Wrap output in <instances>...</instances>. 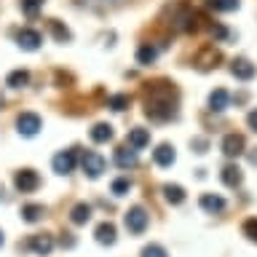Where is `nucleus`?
<instances>
[{"label":"nucleus","mask_w":257,"mask_h":257,"mask_svg":"<svg viewBox=\"0 0 257 257\" xmlns=\"http://www.w3.org/2000/svg\"><path fill=\"white\" fill-rule=\"evenodd\" d=\"M174 88L169 83H156L150 86L148 91V99H145V112H148V118L153 120H169L174 115Z\"/></svg>","instance_id":"1"},{"label":"nucleus","mask_w":257,"mask_h":257,"mask_svg":"<svg viewBox=\"0 0 257 257\" xmlns=\"http://www.w3.org/2000/svg\"><path fill=\"white\" fill-rule=\"evenodd\" d=\"M104 166L107 164H104V158L96 150H86L83 156H80V169H83V174L88 177V180H99Z\"/></svg>","instance_id":"2"},{"label":"nucleus","mask_w":257,"mask_h":257,"mask_svg":"<svg viewBox=\"0 0 257 257\" xmlns=\"http://www.w3.org/2000/svg\"><path fill=\"white\" fill-rule=\"evenodd\" d=\"M123 225L128 233H134V236H140V233L148 230V212H145L142 206H132L123 217Z\"/></svg>","instance_id":"3"},{"label":"nucleus","mask_w":257,"mask_h":257,"mask_svg":"<svg viewBox=\"0 0 257 257\" xmlns=\"http://www.w3.org/2000/svg\"><path fill=\"white\" fill-rule=\"evenodd\" d=\"M75 164H78V153H75V148L56 153L54 161H51V166H54L56 174H72V172H75Z\"/></svg>","instance_id":"4"},{"label":"nucleus","mask_w":257,"mask_h":257,"mask_svg":"<svg viewBox=\"0 0 257 257\" xmlns=\"http://www.w3.org/2000/svg\"><path fill=\"white\" fill-rule=\"evenodd\" d=\"M40 126H43V120H40L38 112H22V115L16 118V132L22 137H35L40 132Z\"/></svg>","instance_id":"5"},{"label":"nucleus","mask_w":257,"mask_h":257,"mask_svg":"<svg viewBox=\"0 0 257 257\" xmlns=\"http://www.w3.org/2000/svg\"><path fill=\"white\" fill-rule=\"evenodd\" d=\"M14 185H16V190L19 193H32V190H38V185H40V177L35 169H19L14 177Z\"/></svg>","instance_id":"6"},{"label":"nucleus","mask_w":257,"mask_h":257,"mask_svg":"<svg viewBox=\"0 0 257 257\" xmlns=\"http://www.w3.org/2000/svg\"><path fill=\"white\" fill-rule=\"evenodd\" d=\"M16 43H19V48H24V51H35V48H40V43H43V38H40L38 30L24 27V30L16 32Z\"/></svg>","instance_id":"7"},{"label":"nucleus","mask_w":257,"mask_h":257,"mask_svg":"<svg viewBox=\"0 0 257 257\" xmlns=\"http://www.w3.org/2000/svg\"><path fill=\"white\" fill-rule=\"evenodd\" d=\"M196 67L198 70H212V67H217V62H220V51H217L214 46H204L201 51L196 54Z\"/></svg>","instance_id":"8"},{"label":"nucleus","mask_w":257,"mask_h":257,"mask_svg":"<svg viewBox=\"0 0 257 257\" xmlns=\"http://www.w3.org/2000/svg\"><path fill=\"white\" fill-rule=\"evenodd\" d=\"M244 148H246V142L241 134H225L222 137V153L228 158H238L241 153H244Z\"/></svg>","instance_id":"9"},{"label":"nucleus","mask_w":257,"mask_h":257,"mask_svg":"<svg viewBox=\"0 0 257 257\" xmlns=\"http://www.w3.org/2000/svg\"><path fill=\"white\" fill-rule=\"evenodd\" d=\"M230 72H233V78H238V80H252L254 72H257V67H254L249 59H244V56H238V59H233Z\"/></svg>","instance_id":"10"},{"label":"nucleus","mask_w":257,"mask_h":257,"mask_svg":"<svg viewBox=\"0 0 257 257\" xmlns=\"http://www.w3.org/2000/svg\"><path fill=\"white\" fill-rule=\"evenodd\" d=\"M126 142H128V148L142 150V148H148V145H150V132H148V128H142V126H134V128H128Z\"/></svg>","instance_id":"11"},{"label":"nucleus","mask_w":257,"mask_h":257,"mask_svg":"<svg viewBox=\"0 0 257 257\" xmlns=\"http://www.w3.org/2000/svg\"><path fill=\"white\" fill-rule=\"evenodd\" d=\"M153 161H156L158 166H172L174 161H177V153H174V148L169 142H164V145H158L156 150H153Z\"/></svg>","instance_id":"12"},{"label":"nucleus","mask_w":257,"mask_h":257,"mask_svg":"<svg viewBox=\"0 0 257 257\" xmlns=\"http://www.w3.org/2000/svg\"><path fill=\"white\" fill-rule=\"evenodd\" d=\"M30 249L35 254H51V249H54V236H48V233H38V236H32L30 238Z\"/></svg>","instance_id":"13"},{"label":"nucleus","mask_w":257,"mask_h":257,"mask_svg":"<svg viewBox=\"0 0 257 257\" xmlns=\"http://www.w3.org/2000/svg\"><path fill=\"white\" fill-rule=\"evenodd\" d=\"M94 236H96V241H99L102 246H110V244H115V225L112 222H99L96 225V230H94Z\"/></svg>","instance_id":"14"},{"label":"nucleus","mask_w":257,"mask_h":257,"mask_svg":"<svg viewBox=\"0 0 257 257\" xmlns=\"http://www.w3.org/2000/svg\"><path fill=\"white\" fill-rule=\"evenodd\" d=\"M198 204H201V209H204V212H209V214H220L222 209H225V198L214 196V193H204Z\"/></svg>","instance_id":"15"},{"label":"nucleus","mask_w":257,"mask_h":257,"mask_svg":"<svg viewBox=\"0 0 257 257\" xmlns=\"http://www.w3.org/2000/svg\"><path fill=\"white\" fill-rule=\"evenodd\" d=\"M220 180L228 185V188H238L241 180H244V174H241V169L236 164H228V166H222V172H220Z\"/></svg>","instance_id":"16"},{"label":"nucleus","mask_w":257,"mask_h":257,"mask_svg":"<svg viewBox=\"0 0 257 257\" xmlns=\"http://www.w3.org/2000/svg\"><path fill=\"white\" fill-rule=\"evenodd\" d=\"M228 102H230V94L225 91V88H214V91L209 94V110H214V112L228 110Z\"/></svg>","instance_id":"17"},{"label":"nucleus","mask_w":257,"mask_h":257,"mask_svg":"<svg viewBox=\"0 0 257 257\" xmlns=\"http://www.w3.org/2000/svg\"><path fill=\"white\" fill-rule=\"evenodd\" d=\"M115 164H118L120 169H132V166H137V150L128 148V145L118 148V150H115Z\"/></svg>","instance_id":"18"},{"label":"nucleus","mask_w":257,"mask_h":257,"mask_svg":"<svg viewBox=\"0 0 257 257\" xmlns=\"http://www.w3.org/2000/svg\"><path fill=\"white\" fill-rule=\"evenodd\" d=\"M70 220L75 222V225H86L88 220H91V206L83 204V201L75 204V206H72V212H70Z\"/></svg>","instance_id":"19"},{"label":"nucleus","mask_w":257,"mask_h":257,"mask_svg":"<svg viewBox=\"0 0 257 257\" xmlns=\"http://www.w3.org/2000/svg\"><path fill=\"white\" fill-rule=\"evenodd\" d=\"M43 214H46V209L40 206V204L22 206V220H24V222H40V220H43Z\"/></svg>","instance_id":"20"},{"label":"nucleus","mask_w":257,"mask_h":257,"mask_svg":"<svg viewBox=\"0 0 257 257\" xmlns=\"http://www.w3.org/2000/svg\"><path fill=\"white\" fill-rule=\"evenodd\" d=\"M48 30H51V35L59 40V43H67V40L72 38V32L64 27V24L59 22V19H48Z\"/></svg>","instance_id":"21"},{"label":"nucleus","mask_w":257,"mask_h":257,"mask_svg":"<svg viewBox=\"0 0 257 257\" xmlns=\"http://www.w3.org/2000/svg\"><path fill=\"white\" fill-rule=\"evenodd\" d=\"M156 56H158V48L150 46V43H142L140 48H137V62H140V64H153V62H156Z\"/></svg>","instance_id":"22"},{"label":"nucleus","mask_w":257,"mask_h":257,"mask_svg":"<svg viewBox=\"0 0 257 257\" xmlns=\"http://www.w3.org/2000/svg\"><path fill=\"white\" fill-rule=\"evenodd\" d=\"M164 196H166V201H169V204H182V201H185V188H180V185H172V182H169V185H164Z\"/></svg>","instance_id":"23"},{"label":"nucleus","mask_w":257,"mask_h":257,"mask_svg":"<svg viewBox=\"0 0 257 257\" xmlns=\"http://www.w3.org/2000/svg\"><path fill=\"white\" fill-rule=\"evenodd\" d=\"M91 140H94V142H110V140H112V126H110V123H94Z\"/></svg>","instance_id":"24"},{"label":"nucleus","mask_w":257,"mask_h":257,"mask_svg":"<svg viewBox=\"0 0 257 257\" xmlns=\"http://www.w3.org/2000/svg\"><path fill=\"white\" fill-rule=\"evenodd\" d=\"M27 80H30V72L27 70H14L11 75H8L6 83L11 86V88H22V86H27Z\"/></svg>","instance_id":"25"},{"label":"nucleus","mask_w":257,"mask_h":257,"mask_svg":"<svg viewBox=\"0 0 257 257\" xmlns=\"http://www.w3.org/2000/svg\"><path fill=\"white\" fill-rule=\"evenodd\" d=\"M107 104L115 112H123L128 104H132V96H128V94H115V96H110V99H107Z\"/></svg>","instance_id":"26"},{"label":"nucleus","mask_w":257,"mask_h":257,"mask_svg":"<svg viewBox=\"0 0 257 257\" xmlns=\"http://www.w3.org/2000/svg\"><path fill=\"white\" fill-rule=\"evenodd\" d=\"M209 8H214V11H236L241 6L238 0H206Z\"/></svg>","instance_id":"27"},{"label":"nucleus","mask_w":257,"mask_h":257,"mask_svg":"<svg viewBox=\"0 0 257 257\" xmlns=\"http://www.w3.org/2000/svg\"><path fill=\"white\" fill-rule=\"evenodd\" d=\"M241 230H244V236H246L249 241H254V244H257V217H249V220H244Z\"/></svg>","instance_id":"28"},{"label":"nucleus","mask_w":257,"mask_h":257,"mask_svg":"<svg viewBox=\"0 0 257 257\" xmlns=\"http://www.w3.org/2000/svg\"><path fill=\"white\" fill-rule=\"evenodd\" d=\"M142 257H169L166 254V249L164 246H158V244H148L142 249Z\"/></svg>","instance_id":"29"},{"label":"nucleus","mask_w":257,"mask_h":257,"mask_svg":"<svg viewBox=\"0 0 257 257\" xmlns=\"http://www.w3.org/2000/svg\"><path fill=\"white\" fill-rule=\"evenodd\" d=\"M128 188H132V182H128L126 177H120V180H115V182H112V193H115V196H126V193H128Z\"/></svg>","instance_id":"30"},{"label":"nucleus","mask_w":257,"mask_h":257,"mask_svg":"<svg viewBox=\"0 0 257 257\" xmlns=\"http://www.w3.org/2000/svg\"><path fill=\"white\" fill-rule=\"evenodd\" d=\"M43 3H46V0H22V8H24L27 14H35Z\"/></svg>","instance_id":"31"},{"label":"nucleus","mask_w":257,"mask_h":257,"mask_svg":"<svg viewBox=\"0 0 257 257\" xmlns=\"http://www.w3.org/2000/svg\"><path fill=\"white\" fill-rule=\"evenodd\" d=\"M246 123L252 126V132H257V107H254V110H252V112H249V115H246Z\"/></svg>","instance_id":"32"},{"label":"nucleus","mask_w":257,"mask_h":257,"mask_svg":"<svg viewBox=\"0 0 257 257\" xmlns=\"http://www.w3.org/2000/svg\"><path fill=\"white\" fill-rule=\"evenodd\" d=\"M212 35H214V38H225V35H228V30H225L222 24H214V27H212Z\"/></svg>","instance_id":"33"},{"label":"nucleus","mask_w":257,"mask_h":257,"mask_svg":"<svg viewBox=\"0 0 257 257\" xmlns=\"http://www.w3.org/2000/svg\"><path fill=\"white\" fill-rule=\"evenodd\" d=\"M193 148H196V153H206V140H196Z\"/></svg>","instance_id":"34"},{"label":"nucleus","mask_w":257,"mask_h":257,"mask_svg":"<svg viewBox=\"0 0 257 257\" xmlns=\"http://www.w3.org/2000/svg\"><path fill=\"white\" fill-rule=\"evenodd\" d=\"M249 161H252V164H257V153H252V156H249Z\"/></svg>","instance_id":"35"},{"label":"nucleus","mask_w":257,"mask_h":257,"mask_svg":"<svg viewBox=\"0 0 257 257\" xmlns=\"http://www.w3.org/2000/svg\"><path fill=\"white\" fill-rule=\"evenodd\" d=\"M0 246H3V233H0Z\"/></svg>","instance_id":"36"}]
</instances>
